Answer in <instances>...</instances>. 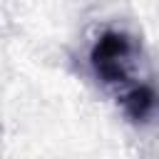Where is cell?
I'll return each mask as SVG.
<instances>
[{
	"label": "cell",
	"mask_w": 159,
	"mask_h": 159,
	"mask_svg": "<svg viewBox=\"0 0 159 159\" xmlns=\"http://www.w3.org/2000/svg\"><path fill=\"white\" fill-rule=\"evenodd\" d=\"M89 67L94 77L114 92L122 112L132 122H147L159 109V92L147 77L142 42L122 30H102L89 47Z\"/></svg>",
	"instance_id": "obj_1"
}]
</instances>
